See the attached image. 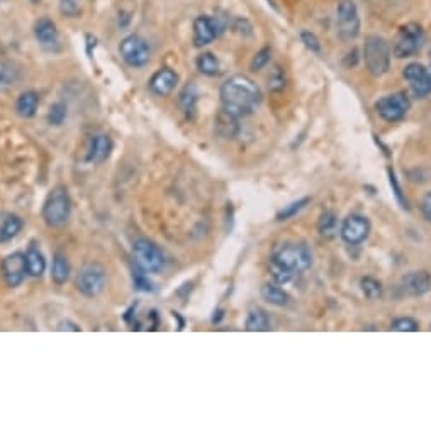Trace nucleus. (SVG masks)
I'll list each match as a JSON object with an SVG mask.
<instances>
[{
    "label": "nucleus",
    "mask_w": 431,
    "mask_h": 432,
    "mask_svg": "<svg viewBox=\"0 0 431 432\" xmlns=\"http://www.w3.org/2000/svg\"><path fill=\"white\" fill-rule=\"evenodd\" d=\"M301 40H302L304 44H306V48L311 49V51H314V53L321 51V44H319L318 38L314 36L313 33H307V31H302V33H301Z\"/></svg>",
    "instance_id": "nucleus-38"
},
{
    "label": "nucleus",
    "mask_w": 431,
    "mask_h": 432,
    "mask_svg": "<svg viewBox=\"0 0 431 432\" xmlns=\"http://www.w3.org/2000/svg\"><path fill=\"white\" fill-rule=\"evenodd\" d=\"M245 327L250 333H263V331H268L270 329L268 314L265 310H261V308H252L248 312V317H246Z\"/></svg>",
    "instance_id": "nucleus-22"
},
{
    "label": "nucleus",
    "mask_w": 431,
    "mask_h": 432,
    "mask_svg": "<svg viewBox=\"0 0 431 432\" xmlns=\"http://www.w3.org/2000/svg\"><path fill=\"white\" fill-rule=\"evenodd\" d=\"M24 256H26V269H28V275L34 276V279L43 275L44 268H46V260L43 254H41L40 249L31 246L28 251H26Z\"/></svg>",
    "instance_id": "nucleus-23"
},
{
    "label": "nucleus",
    "mask_w": 431,
    "mask_h": 432,
    "mask_svg": "<svg viewBox=\"0 0 431 432\" xmlns=\"http://www.w3.org/2000/svg\"><path fill=\"white\" fill-rule=\"evenodd\" d=\"M56 329L58 331H75V333H79L80 326H79V324L72 322V321H61L60 324H58Z\"/></svg>",
    "instance_id": "nucleus-42"
},
{
    "label": "nucleus",
    "mask_w": 431,
    "mask_h": 432,
    "mask_svg": "<svg viewBox=\"0 0 431 432\" xmlns=\"http://www.w3.org/2000/svg\"><path fill=\"white\" fill-rule=\"evenodd\" d=\"M61 10L67 15H75L76 10H79L76 0H61Z\"/></svg>",
    "instance_id": "nucleus-41"
},
{
    "label": "nucleus",
    "mask_w": 431,
    "mask_h": 432,
    "mask_svg": "<svg viewBox=\"0 0 431 432\" xmlns=\"http://www.w3.org/2000/svg\"><path fill=\"white\" fill-rule=\"evenodd\" d=\"M221 33L218 21L213 17H207V15H201V17L195 19L194 22V44L197 48L207 46L209 42H213L218 34Z\"/></svg>",
    "instance_id": "nucleus-13"
},
{
    "label": "nucleus",
    "mask_w": 431,
    "mask_h": 432,
    "mask_svg": "<svg viewBox=\"0 0 431 432\" xmlns=\"http://www.w3.org/2000/svg\"><path fill=\"white\" fill-rule=\"evenodd\" d=\"M238 129H240L238 127V117H234L233 114L221 109V112L216 115V131H218V134L221 138L233 140L238 134Z\"/></svg>",
    "instance_id": "nucleus-18"
},
{
    "label": "nucleus",
    "mask_w": 431,
    "mask_h": 432,
    "mask_svg": "<svg viewBox=\"0 0 431 432\" xmlns=\"http://www.w3.org/2000/svg\"><path fill=\"white\" fill-rule=\"evenodd\" d=\"M336 31L341 40H355L360 33L359 9L352 0H341L336 7Z\"/></svg>",
    "instance_id": "nucleus-6"
},
{
    "label": "nucleus",
    "mask_w": 431,
    "mask_h": 432,
    "mask_svg": "<svg viewBox=\"0 0 431 432\" xmlns=\"http://www.w3.org/2000/svg\"><path fill=\"white\" fill-rule=\"evenodd\" d=\"M421 44H423L421 26L414 24V22H409V24L402 26V28L399 29L398 36H396L392 53H394L396 58L402 60V58L413 56L414 53L421 48Z\"/></svg>",
    "instance_id": "nucleus-7"
},
{
    "label": "nucleus",
    "mask_w": 431,
    "mask_h": 432,
    "mask_svg": "<svg viewBox=\"0 0 431 432\" xmlns=\"http://www.w3.org/2000/svg\"><path fill=\"white\" fill-rule=\"evenodd\" d=\"M34 34H36V40L40 41V44L44 46V48L53 49L58 44V29L55 22L49 21V19H40L34 26Z\"/></svg>",
    "instance_id": "nucleus-17"
},
{
    "label": "nucleus",
    "mask_w": 431,
    "mask_h": 432,
    "mask_svg": "<svg viewBox=\"0 0 431 432\" xmlns=\"http://www.w3.org/2000/svg\"><path fill=\"white\" fill-rule=\"evenodd\" d=\"M401 287L404 293L411 297H421L430 292L431 288V275L428 272H411L402 276Z\"/></svg>",
    "instance_id": "nucleus-14"
},
{
    "label": "nucleus",
    "mask_w": 431,
    "mask_h": 432,
    "mask_svg": "<svg viewBox=\"0 0 431 432\" xmlns=\"http://www.w3.org/2000/svg\"><path fill=\"white\" fill-rule=\"evenodd\" d=\"M309 202H311L309 197H304V199L295 200V202L288 203V206L284 207V209L280 210L279 214H277V217H275V219H277V221H279V222L288 221V219H292V217H294V215H298L299 212H301V210L304 209V207H306Z\"/></svg>",
    "instance_id": "nucleus-30"
},
{
    "label": "nucleus",
    "mask_w": 431,
    "mask_h": 432,
    "mask_svg": "<svg viewBox=\"0 0 431 432\" xmlns=\"http://www.w3.org/2000/svg\"><path fill=\"white\" fill-rule=\"evenodd\" d=\"M70 261L65 256L63 253H55L53 256V268H51V280L55 285H63L67 283V280L70 279Z\"/></svg>",
    "instance_id": "nucleus-21"
},
{
    "label": "nucleus",
    "mask_w": 431,
    "mask_h": 432,
    "mask_svg": "<svg viewBox=\"0 0 431 432\" xmlns=\"http://www.w3.org/2000/svg\"><path fill=\"white\" fill-rule=\"evenodd\" d=\"M2 275L9 287H19L28 275L26 269V256L22 253H13L3 258L2 261Z\"/></svg>",
    "instance_id": "nucleus-12"
},
{
    "label": "nucleus",
    "mask_w": 431,
    "mask_h": 432,
    "mask_svg": "<svg viewBox=\"0 0 431 432\" xmlns=\"http://www.w3.org/2000/svg\"><path fill=\"white\" fill-rule=\"evenodd\" d=\"M197 70L202 73V75L207 76H214L219 73V61L213 53H202L201 56L197 58Z\"/></svg>",
    "instance_id": "nucleus-28"
},
{
    "label": "nucleus",
    "mask_w": 431,
    "mask_h": 432,
    "mask_svg": "<svg viewBox=\"0 0 431 432\" xmlns=\"http://www.w3.org/2000/svg\"><path fill=\"white\" fill-rule=\"evenodd\" d=\"M222 110L229 112L234 117H246L259 107L261 92L259 85L246 75H233L221 85Z\"/></svg>",
    "instance_id": "nucleus-1"
},
{
    "label": "nucleus",
    "mask_w": 431,
    "mask_h": 432,
    "mask_svg": "<svg viewBox=\"0 0 431 432\" xmlns=\"http://www.w3.org/2000/svg\"><path fill=\"white\" fill-rule=\"evenodd\" d=\"M111 151H113V141H111V138L107 134H97V136L92 138L87 160L90 163H102V161H106L111 156Z\"/></svg>",
    "instance_id": "nucleus-16"
},
{
    "label": "nucleus",
    "mask_w": 431,
    "mask_h": 432,
    "mask_svg": "<svg viewBox=\"0 0 431 432\" xmlns=\"http://www.w3.org/2000/svg\"><path fill=\"white\" fill-rule=\"evenodd\" d=\"M67 119V106L63 102H58L55 106H51L48 114V121L51 126H61Z\"/></svg>",
    "instance_id": "nucleus-34"
},
{
    "label": "nucleus",
    "mask_w": 431,
    "mask_h": 432,
    "mask_svg": "<svg viewBox=\"0 0 431 432\" xmlns=\"http://www.w3.org/2000/svg\"><path fill=\"white\" fill-rule=\"evenodd\" d=\"M313 263V254L302 242H284L273 248L270 263L272 279L275 283L286 285L299 273L306 272Z\"/></svg>",
    "instance_id": "nucleus-2"
},
{
    "label": "nucleus",
    "mask_w": 431,
    "mask_h": 432,
    "mask_svg": "<svg viewBox=\"0 0 431 432\" xmlns=\"http://www.w3.org/2000/svg\"><path fill=\"white\" fill-rule=\"evenodd\" d=\"M133 253L136 258L138 265L141 266L143 272L156 273L160 269H163L165 266V256L161 253V249L155 242L148 241V239H138L133 244Z\"/></svg>",
    "instance_id": "nucleus-8"
},
{
    "label": "nucleus",
    "mask_w": 431,
    "mask_h": 432,
    "mask_svg": "<svg viewBox=\"0 0 431 432\" xmlns=\"http://www.w3.org/2000/svg\"><path fill=\"white\" fill-rule=\"evenodd\" d=\"M270 55H272V51H270V48H261L259 53H257L255 56H253V60H252V65H250V67H252V70L253 72H259V70H261V68L265 67V65L268 63V61H270Z\"/></svg>",
    "instance_id": "nucleus-37"
},
{
    "label": "nucleus",
    "mask_w": 431,
    "mask_h": 432,
    "mask_svg": "<svg viewBox=\"0 0 431 432\" xmlns=\"http://www.w3.org/2000/svg\"><path fill=\"white\" fill-rule=\"evenodd\" d=\"M360 288L368 300H379L382 297V283L379 280L372 279V276H364L360 280Z\"/></svg>",
    "instance_id": "nucleus-29"
},
{
    "label": "nucleus",
    "mask_w": 431,
    "mask_h": 432,
    "mask_svg": "<svg viewBox=\"0 0 431 432\" xmlns=\"http://www.w3.org/2000/svg\"><path fill=\"white\" fill-rule=\"evenodd\" d=\"M318 233L319 236H323L325 239H331L336 236L338 233V217L334 212L326 210L319 215L318 221Z\"/></svg>",
    "instance_id": "nucleus-26"
},
{
    "label": "nucleus",
    "mask_w": 431,
    "mask_h": 432,
    "mask_svg": "<svg viewBox=\"0 0 431 432\" xmlns=\"http://www.w3.org/2000/svg\"><path fill=\"white\" fill-rule=\"evenodd\" d=\"M368 234H371V221L365 215L352 214L341 224L340 236L350 246H357L364 242L368 238Z\"/></svg>",
    "instance_id": "nucleus-11"
},
{
    "label": "nucleus",
    "mask_w": 431,
    "mask_h": 432,
    "mask_svg": "<svg viewBox=\"0 0 431 432\" xmlns=\"http://www.w3.org/2000/svg\"><path fill=\"white\" fill-rule=\"evenodd\" d=\"M133 281H134V287H136V290H140V292H153L152 281L146 279L143 273H134Z\"/></svg>",
    "instance_id": "nucleus-39"
},
{
    "label": "nucleus",
    "mask_w": 431,
    "mask_h": 432,
    "mask_svg": "<svg viewBox=\"0 0 431 432\" xmlns=\"http://www.w3.org/2000/svg\"><path fill=\"white\" fill-rule=\"evenodd\" d=\"M72 215V199L67 187L56 185L51 188L43 206V219L49 227H61L68 222Z\"/></svg>",
    "instance_id": "nucleus-3"
},
{
    "label": "nucleus",
    "mask_w": 431,
    "mask_h": 432,
    "mask_svg": "<svg viewBox=\"0 0 431 432\" xmlns=\"http://www.w3.org/2000/svg\"><path fill=\"white\" fill-rule=\"evenodd\" d=\"M411 102L404 92L386 95L375 102V110L386 122H398L406 117Z\"/></svg>",
    "instance_id": "nucleus-9"
},
{
    "label": "nucleus",
    "mask_w": 431,
    "mask_h": 432,
    "mask_svg": "<svg viewBox=\"0 0 431 432\" xmlns=\"http://www.w3.org/2000/svg\"><path fill=\"white\" fill-rule=\"evenodd\" d=\"M119 53L129 67L141 68L149 61V46L140 36H128L119 44Z\"/></svg>",
    "instance_id": "nucleus-10"
},
{
    "label": "nucleus",
    "mask_w": 431,
    "mask_h": 432,
    "mask_svg": "<svg viewBox=\"0 0 431 432\" xmlns=\"http://www.w3.org/2000/svg\"><path fill=\"white\" fill-rule=\"evenodd\" d=\"M267 85H268V90H272V92L284 90V87H286V72H284L280 67L273 68V70L270 72V75H268Z\"/></svg>",
    "instance_id": "nucleus-32"
},
{
    "label": "nucleus",
    "mask_w": 431,
    "mask_h": 432,
    "mask_svg": "<svg viewBox=\"0 0 431 432\" xmlns=\"http://www.w3.org/2000/svg\"><path fill=\"white\" fill-rule=\"evenodd\" d=\"M421 214L426 222L431 224V192H428L421 200Z\"/></svg>",
    "instance_id": "nucleus-40"
},
{
    "label": "nucleus",
    "mask_w": 431,
    "mask_h": 432,
    "mask_svg": "<svg viewBox=\"0 0 431 432\" xmlns=\"http://www.w3.org/2000/svg\"><path fill=\"white\" fill-rule=\"evenodd\" d=\"M391 329L398 331V333H416L419 324L413 317H399L392 321Z\"/></svg>",
    "instance_id": "nucleus-33"
},
{
    "label": "nucleus",
    "mask_w": 431,
    "mask_h": 432,
    "mask_svg": "<svg viewBox=\"0 0 431 432\" xmlns=\"http://www.w3.org/2000/svg\"><path fill=\"white\" fill-rule=\"evenodd\" d=\"M197 97H199L197 88H195L194 83L186 85V87L182 88V92H180L179 106L187 117H192V115H194L195 106H197Z\"/></svg>",
    "instance_id": "nucleus-25"
},
{
    "label": "nucleus",
    "mask_w": 431,
    "mask_h": 432,
    "mask_svg": "<svg viewBox=\"0 0 431 432\" xmlns=\"http://www.w3.org/2000/svg\"><path fill=\"white\" fill-rule=\"evenodd\" d=\"M179 83V75L170 68H161L149 78V90L158 97H165V95L172 94L173 88Z\"/></svg>",
    "instance_id": "nucleus-15"
},
{
    "label": "nucleus",
    "mask_w": 431,
    "mask_h": 432,
    "mask_svg": "<svg viewBox=\"0 0 431 432\" xmlns=\"http://www.w3.org/2000/svg\"><path fill=\"white\" fill-rule=\"evenodd\" d=\"M261 299L267 304L275 307H286L291 300L287 292H284V288L279 287V283H265L260 290Z\"/></svg>",
    "instance_id": "nucleus-19"
},
{
    "label": "nucleus",
    "mask_w": 431,
    "mask_h": 432,
    "mask_svg": "<svg viewBox=\"0 0 431 432\" xmlns=\"http://www.w3.org/2000/svg\"><path fill=\"white\" fill-rule=\"evenodd\" d=\"M425 72H426L425 65H421V63H409L406 68H404L402 75H404V78H406L407 82H409V85H411V83L418 82V80L421 78L423 75H425Z\"/></svg>",
    "instance_id": "nucleus-36"
},
{
    "label": "nucleus",
    "mask_w": 431,
    "mask_h": 432,
    "mask_svg": "<svg viewBox=\"0 0 431 432\" xmlns=\"http://www.w3.org/2000/svg\"><path fill=\"white\" fill-rule=\"evenodd\" d=\"M389 183H391V188H392V192H394V197H396V200H398L399 206H401L402 209H409V207H407V199L404 197L401 185H399L398 176H396L394 169L392 168H389Z\"/></svg>",
    "instance_id": "nucleus-35"
},
{
    "label": "nucleus",
    "mask_w": 431,
    "mask_h": 432,
    "mask_svg": "<svg viewBox=\"0 0 431 432\" xmlns=\"http://www.w3.org/2000/svg\"><path fill=\"white\" fill-rule=\"evenodd\" d=\"M411 90H413L414 97L425 99L431 94V67H426L425 75L418 80V82L411 83Z\"/></svg>",
    "instance_id": "nucleus-31"
},
{
    "label": "nucleus",
    "mask_w": 431,
    "mask_h": 432,
    "mask_svg": "<svg viewBox=\"0 0 431 432\" xmlns=\"http://www.w3.org/2000/svg\"><path fill=\"white\" fill-rule=\"evenodd\" d=\"M76 290L82 293L83 297L94 299L104 292L107 285V272L102 265L99 263H87L80 268L79 275L75 280Z\"/></svg>",
    "instance_id": "nucleus-5"
},
{
    "label": "nucleus",
    "mask_w": 431,
    "mask_h": 432,
    "mask_svg": "<svg viewBox=\"0 0 431 432\" xmlns=\"http://www.w3.org/2000/svg\"><path fill=\"white\" fill-rule=\"evenodd\" d=\"M19 80V70L10 61H0V88H9Z\"/></svg>",
    "instance_id": "nucleus-27"
},
{
    "label": "nucleus",
    "mask_w": 431,
    "mask_h": 432,
    "mask_svg": "<svg viewBox=\"0 0 431 432\" xmlns=\"http://www.w3.org/2000/svg\"><path fill=\"white\" fill-rule=\"evenodd\" d=\"M38 106H40V97H38L36 92H24V94L19 95L17 103H15V110L21 117H33L36 114Z\"/></svg>",
    "instance_id": "nucleus-24"
},
{
    "label": "nucleus",
    "mask_w": 431,
    "mask_h": 432,
    "mask_svg": "<svg viewBox=\"0 0 431 432\" xmlns=\"http://www.w3.org/2000/svg\"><path fill=\"white\" fill-rule=\"evenodd\" d=\"M22 231V219L14 214H6L0 219V242H9Z\"/></svg>",
    "instance_id": "nucleus-20"
},
{
    "label": "nucleus",
    "mask_w": 431,
    "mask_h": 432,
    "mask_svg": "<svg viewBox=\"0 0 431 432\" xmlns=\"http://www.w3.org/2000/svg\"><path fill=\"white\" fill-rule=\"evenodd\" d=\"M364 60L367 70L375 76H382L391 67V48L382 36L372 34L365 40Z\"/></svg>",
    "instance_id": "nucleus-4"
}]
</instances>
